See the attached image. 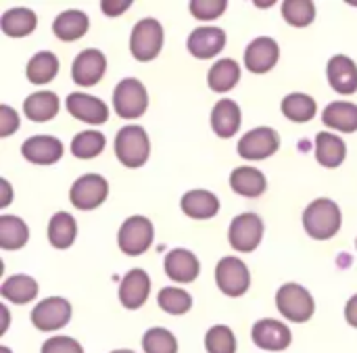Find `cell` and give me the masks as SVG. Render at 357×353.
<instances>
[{
    "instance_id": "8",
    "label": "cell",
    "mask_w": 357,
    "mask_h": 353,
    "mask_svg": "<svg viewBox=\"0 0 357 353\" xmlns=\"http://www.w3.org/2000/svg\"><path fill=\"white\" fill-rule=\"evenodd\" d=\"M215 283L224 295L241 297L251 287V274L238 257H224L215 268Z\"/></svg>"
},
{
    "instance_id": "21",
    "label": "cell",
    "mask_w": 357,
    "mask_h": 353,
    "mask_svg": "<svg viewBox=\"0 0 357 353\" xmlns=\"http://www.w3.org/2000/svg\"><path fill=\"white\" fill-rule=\"evenodd\" d=\"M211 128L220 138H232L241 128V109L234 100L222 98L211 111Z\"/></svg>"
},
{
    "instance_id": "24",
    "label": "cell",
    "mask_w": 357,
    "mask_h": 353,
    "mask_svg": "<svg viewBox=\"0 0 357 353\" xmlns=\"http://www.w3.org/2000/svg\"><path fill=\"white\" fill-rule=\"evenodd\" d=\"M52 31L63 42L79 40L88 31V17L84 10H63L52 23Z\"/></svg>"
},
{
    "instance_id": "32",
    "label": "cell",
    "mask_w": 357,
    "mask_h": 353,
    "mask_svg": "<svg viewBox=\"0 0 357 353\" xmlns=\"http://www.w3.org/2000/svg\"><path fill=\"white\" fill-rule=\"evenodd\" d=\"M280 109H282L284 117H289L291 121L305 123V121H310V119H314V117H316L318 105H316V100H314L310 94L295 92V94L284 96V100H282Z\"/></svg>"
},
{
    "instance_id": "45",
    "label": "cell",
    "mask_w": 357,
    "mask_h": 353,
    "mask_svg": "<svg viewBox=\"0 0 357 353\" xmlns=\"http://www.w3.org/2000/svg\"><path fill=\"white\" fill-rule=\"evenodd\" d=\"M2 188H4V199L0 201V207H6V205H8V201H10V186H8V182H6V180H2Z\"/></svg>"
},
{
    "instance_id": "43",
    "label": "cell",
    "mask_w": 357,
    "mask_h": 353,
    "mask_svg": "<svg viewBox=\"0 0 357 353\" xmlns=\"http://www.w3.org/2000/svg\"><path fill=\"white\" fill-rule=\"evenodd\" d=\"M130 0H123V2H102L100 6H102V10L107 13V15H111V17H115V15H121L126 8H130Z\"/></svg>"
},
{
    "instance_id": "4",
    "label": "cell",
    "mask_w": 357,
    "mask_h": 353,
    "mask_svg": "<svg viewBox=\"0 0 357 353\" xmlns=\"http://www.w3.org/2000/svg\"><path fill=\"white\" fill-rule=\"evenodd\" d=\"M113 107H115L117 115L123 119L140 117L149 107V94H146L144 84L136 77L121 80L113 92Z\"/></svg>"
},
{
    "instance_id": "44",
    "label": "cell",
    "mask_w": 357,
    "mask_h": 353,
    "mask_svg": "<svg viewBox=\"0 0 357 353\" xmlns=\"http://www.w3.org/2000/svg\"><path fill=\"white\" fill-rule=\"evenodd\" d=\"M345 320L357 329V295H354L349 301H347V306H345Z\"/></svg>"
},
{
    "instance_id": "25",
    "label": "cell",
    "mask_w": 357,
    "mask_h": 353,
    "mask_svg": "<svg viewBox=\"0 0 357 353\" xmlns=\"http://www.w3.org/2000/svg\"><path fill=\"white\" fill-rule=\"evenodd\" d=\"M322 121L324 126L341 132H357V105L347 100L331 103L322 113Z\"/></svg>"
},
{
    "instance_id": "29",
    "label": "cell",
    "mask_w": 357,
    "mask_h": 353,
    "mask_svg": "<svg viewBox=\"0 0 357 353\" xmlns=\"http://www.w3.org/2000/svg\"><path fill=\"white\" fill-rule=\"evenodd\" d=\"M23 111L31 121H48L59 113V96L54 92H36L25 98Z\"/></svg>"
},
{
    "instance_id": "13",
    "label": "cell",
    "mask_w": 357,
    "mask_h": 353,
    "mask_svg": "<svg viewBox=\"0 0 357 353\" xmlns=\"http://www.w3.org/2000/svg\"><path fill=\"white\" fill-rule=\"evenodd\" d=\"M105 69H107L105 54L96 48H86L75 57L71 67V77L77 86H94L105 75Z\"/></svg>"
},
{
    "instance_id": "16",
    "label": "cell",
    "mask_w": 357,
    "mask_h": 353,
    "mask_svg": "<svg viewBox=\"0 0 357 353\" xmlns=\"http://www.w3.org/2000/svg\"><path fill=\"white\" fill-rule=\"evenodd\" d=\"M280 57V48L272 38H255L245 50V65L251 73H268Z\"/></svg>"
},
{
    "instance_id": "11",
    "label": "cell",
    "mask_w": 357,
    "mask_h": 353,
    "mask_svg": "<svg viewBox=\"0 0 357 353\" xmlns=\"http://www.w3.org/2000/svg\"><path fill=\"white\" fill-rule=\"evenodd\" d=\"M71 320V303L63 297H48L31 312V322L38 331L50 333L63 329Z\"/></svg>"
},
{
    "instance_id": "3",
    "label": "cell",
    "mask_w": 357,
    "mask_h": 353,
    "mask_svg": "<svg viewBox=\"0 0 357 353\" xmlns=\"http://www.w3.org/2000/svg\"><path fill=\"white\" fill-rule=\"evenodd\" d=\"M276 306H278V312L287 320L299 322V324L307 322L316 312V303H314V297L310 295V291L295 283H289L278 289Z\"/></svg>"
},
{
    "instance_id": "12",
    "label": "cell",
    "mask_w": 357,
    "mask_h": 353,
    "mask_svg": "<svg viewBox=\"0 0 357 353\" xmlns=\"http://www.w3.org/2000/svg\"><path fill=\"white\" fill-rule=\"evenodd\" d=\"M251 337H253V343L266 352H282L293 341L291 329L284 322L274 320V318H264V320L255 322Z\"/></svg>"
},
{
    "instance_id": "22",
    "label": "cell",
    "mask_w": 357,
    "mask_h": 353,
    "mask_svg": "<svg viewBox=\"0 0 357 353\" xmlns=\"http://www.w3.org/2000/svg\"><path fill=\"white\" fill-rule=\"evenodd\" d=\"M180 207L192 220H209L220 211V201L209 190H190L182 197Z\"/></svg>"
},
{
    "instance_id": "37",
    "label": "cell",
    "mask_w": 357,
    "mask_h": 353,
    "mask_svg": "<svg viewBox=\"0 0 357 353\" xmlns=\"http://www.w3.org/2000/svg\"><path fill=\"white\" fill-rule=\"evenodd\" d=\"M282 17L293 27H307L316 19V4L312 0H287L282 4Z\"/></svg>"
},
{
    "instance_id": "48",
    "label": "cell",
    "mask_w": 357,
    "mask_h": 353,
    "mask_svg": "<svg viewBox=\"0 0 357 353\" xmlns=\"http://www.w3.org/2000/svg\"><path fill=\"white\" fill-rule=\"evenodd\" d=\"M356 245H357V243H356Z\"/></svg>"
},
{
    "instance_id": "1",
    "label": "cell",
    "mask_w": 357,
    "mask_h": 353,
    "mask_svg": "<svg viewBox=\"0 0 357 353\" xmlns=\"http://www.w3.org/2000/svg\"><path fill=\"white\" fill-rule=\"evenodd\" d=\"M341 209L331 199H316L303 213V226L316 241H328L341 230Z\"/></svg>"
},
{
    "instance_id": "34",
    "label": "cell",
    "mask_w": 357,
    "mask_h": 353,
    "mask_svg": "<svg viewBox=\"0 0 357 353\" xmlns=\"http://www.w3.org/2000/svg\"><path fill=\"white\" fill-rule=\"evenodd\" d=\"M29 239V230L21 218L15 216H2L0 218V245L2 249H21Z\"/></svg>"
},
{
    "instance_id": "9",
    "label": "cell",
    "mask_w": 357,
    "mask_h": 353,
    "mask_svg": "<svg viewBox=\"0 0 357 353\" xmlns=\"http://www.w3.org/2000/svg\"><path fill=\"white\" fill-rule=\"evenodd\" d=\"M264 236V222L257 213H241L232 220L228 241L241 253H251L259 247Z\"/></svg>"
},
{
    "instance_id": "20",
    "label": "cell",
    "mask_w": 357,
    "mask_h": 353,
    "mask_svg": "<svg viewBox=\"0 0 357 353\" xmlns=\"http://www.w3.org/2000/svg\"><path fill=\"white\" fill-rule=\"evenodd\" d=\"M201 272V264L192 251L174 249L165 257V274L176 283H192Z\"/></svg>"
},
{
    "instance_id": "40",
    "label": "cell",
    "mask_w": 357,
    "mask_h": 353,
    "mask_svg": "<svg viewBox=\"0 0 357 353\" xmlns=\"http://www.w3.org/2000/svg\"><path fill=\"white\" fill-rule=\"evenodd\" d=\"M190 10L197 19H215L226 10V0H192Z\"/></svg>"
},
{
    "instance_id": "19",
    "label": "cell",
    "mask_w": 357,
    "mask_h": 353,
    "mask_svg": "<svg viewBox=\"0 0 357 353\" xmlns=\"http://www.w3.org/2000/svg\"><path fill=\"white\" fill-rule=\"evenodd\" d=\"M328 82L339 94H354L357 90V65L345 54H335L326 67Z\"/></svg>"
},
{
    "instance_id": "26",
    "label": "cell",
    "mask_w": 357,
    "mask_h": 353,
    "mask_svg": "<svg viewBox=\"0 0 357 353\" xmlns=\"http://www.w3.org/2000/svg\"><path fill=\"white\" fill-rule=\"evenodd\" d=\"M345 155L347 147L339 136L331 132H320L316 136V159L324 167H339L345 161Z\"/></svg>"
},
{
    "instance_id": "15",
    "label": "cell",
    "mask_w": 357,
    "mask_h": 353,
    "mask_svg": "<svg viewBox=\"0 0 357 353\" xmlns=\"http://www.w3.org/2000/svg\"><path fill=\"white\" fill-rule=\"evenodd\" d=\"M151 293V278L144 270H130L119 285V301L126 310H138L146 303Z\"/></svg>"
},
{
    "instance_id": "18",
    "label": "cell",
    "mask_w": 357,
    "mask_h": 353,
    "mask_svg": "<svg viewBox=\"0 0 357 353\" xmlns=\"http://www.w3.org/2000/svg\"><path fill=\"white\" fill-rule=\"evenodd\" d=\"M226 44V33L220 27H197L188 36V50L197 59H213L222 52Z\"/></svg>"
},
{
    "instance_id": "35",
    "label": "cell",
    "mask_w": 357,
    "mask_h": 353,
    "mask_svg": "<svg viewBox=\"0 0 357 353\" xmlns=\"http://www.w3.org/2000/svg\"><path fill=\"white\" fill-rule=\"evenodd\" d=\"M105 134L96 130H86L71 140V153L77 159H94L105 151Z\"/></svg>"
},
{
    "instance_id": "10",
    "label": "cell",
    "mask_w": 357,
    "mask_h": 353,
    "mask_svg": "<svg viewBox=\"0 0 357 353\" xmlns=\"http://www.w3.org/2000/svg\"><path fill=\"white\" fill-rule=\"evenodd\" d=\"M280 147V136L272 128H255L238 142V155L247 161H261L272 157Z\"/></svg>"
},
{
    "instance_id": "38",
    "label": "cell",
    "mask_w": 357,
    "mask_h": 353,
    "mask_svg": "<svg viewBox=\"0 0 357 353\" xmlns=\"http://www.w3.org/2000/svg\"><path fill=\"white\" fill-rule=\"evenodd\" d=\"M144 353H178V341L167 329H149L142 337Z\"/></svg>"
},
{
    "instance_id": "47",
    "label": "cell",
    "mask_w": 357,
    "mask_h": 353,
    "mask_svg": "<svg viewBox=\"0 0 357 353\" xmlns=\"http://www.w3.org/2000/svg\"><path fill=\"white\" fill-rule=\"evenodd\" d=\"M0 353H10V352H8L6 347H2V350H0Z\"/></svg>"
},
{
    "instance_id": "23",
    "label": "cell",
    "mask_w": 357,
    "mask_h": 353,
    "mask_svg": "<svg viewBox=\"0 0 357 353\" xmlns=\"http://www.w3.org/2000/svg\"><path fill=\"white\" fill-rule=\"evenodd\" d=\"M230 186H232L234 193H238L243 197H259V195L266 193L268 180L259 170L243 165V167H236L230 174Z\"/></svg>"
},
{
    "instance_id": "7",
    "label": "cell",
    "mask_w": 357,
    "mask_h": 353,
    "mask_svg": "<svg viewBox=\"0 0 357 353\" xmlns=\"http://www.w3.org/2000/svg\"><path fill=\"white\" fill-rule=\"evenodd\" d=\"M107 195H109L107 180L98 174H86L73 182V186L69 190V201L75 209L92 211L105 203Z\"/></svg>"
},
{
    "instance_id": "14",
    "label": "cell",
    "mask_w": 357,
    "mask_h": 353,
    "mask_svg": "<svg viewBox=\"0 0 357 353\" xmlns=\"http://www.w3.org/2000/svg\"><path fill=\"white\" fill-rule=\"evenodd\" d=\"M67 111L79 119L86 121L90 126H100L109 119V109L107 105L90 94H82V92H73L67 96Z\"/></svg>"
},
{
    "instance_id": "46",
    "label": "cell",
    "mask_w": 357,
    "mask_h": 353,
    "mask_svg": "<svg viewBox=\"0 0 357 353\" xmlns=\"http://www.w3.org/2000/svg\"><path fill=\"white\" fill-rule=\"evenodd\" d=\"M111 353H134V352H130V350H115V352H111Z\"/></svg>"
},
{
    "instance_id": "28",
    "label": "cell",
    "mask_w": 357,
    "mask_h": 353,
    "mask_svg": "<svg viewBox=\"0 0 357 353\" xmlns=\"http://www.w3.org/2000/svg\"><path fill=\"white\" fill-rule=\"evenodd\" d=\"M0 295L13 303H17V306H25L31 299H36L38 283L27 274H15V276L4 280V285L0 287Z\"/></svg>"
},
{
    "instance_id": "5",
    "label": "cell",
    "mask_w": 357,
    "mask_h": 353,
    "mask_svg": "<svg viewBox=\"0 0 357 353\" xmlns=\"http://www.w3.org/2000/svg\"><path fill=\"white\" fill-rule=\"evenodd\" d=\"M163 46V27L157 19H142L134 25L130 36V50L136 61H153Z\"/></svg>"
},
{
    "instance_id": "17",
    "label": "cell",
    "mask_w": 357,
    "mask_h": 353,
    "mask_svg": "<svg viewBox=\"0 0 357 353\" xmlns=\"http://www.w3.org/2000/svg\"><path fill=\"white\" fill-rule=\"evenodd\" d=\"M21 153L36 165H52L63 157V142L54 136H31L23 142Z\"/></svg>"
},
{
    "instance_id": "33",
    "label": "cell",
    "mask_w": 357,
    "mask_h": 353,
    "mask_svg": "<svg viewBox=\"0 0 357 353\" xmlns=\"http://www.w3.org/2000/svg\"><path fill=\"white\" fill-rule=\"evenodd\" d=\"M56 73H59V59L48 50L33 54L27 63V80L31 84H48L50 80H54Z\"/></svg>"
},
{
    "instance_id": "30",
    "label": "cell",
    "mask_w": 357,
    "mask_h": 353,
    "mask_svg": "<svg viewBox=\"0 0 357 353\" xmlns=\"http://www.w3.org/2000/svg\"><path fill=\"white\" fill-rule=\"evenodd\" d=\"M36 13L29 8H10L2 15L0 19V27L6 36L10 38H23L29 36L36 29Z\"/></svg>"
},
{
    "instance_id": "2",
    "label": "cell",
    "mask_w": 357,
    "mask_h": 353,
    "mask_svg": "<svg viewBox=\"0 0 357 353\" xmlns=\"http://www.w3.org/2000/svg\"><path fill=\"white\" fill-rule=\"evenodd\" d=\"M115 155L126 167H142L151 155V142L140 126H123L115 136Z\"/></svg>"
},
{
    "instance_id": "31",
    "label": "cell",
    "mask_w": 357,
    "mask_h": 353,
    "mask_svg": "<svg viewBox=\"0 0 357 353\" xmlns=\"http://www.w3.org/2000/svg\"><path fill=\"white\" fill-rule=\"evenodd\" d=\"M238 80H241V67H238V63L236 61H232V59H222V61H218L211 69H209V77H207V82H209V88L213 90V92H230L236 84H238Z\"/></svg>"
},
{
    "instance_id": "27",
    "label": "cell",
    "mask_w": 357,
    "mask_h": 353,
    "mask_svg": "<svg viewBox=\"0 0 357 353\" xmlns=\"http://www.w3.org/2000/svg\"><path fill=\"white\" fill-rule=\"evenodd\" d=\"M77 234V224L73 220V216H69L67 211H59L50 218L48 222V241L52 247L56 249H69L75 241Z\"/></svg>"
},
{
    "instance_id": "39",
    "label": "cell",
    "mask_w": 357,
    "mask_h": 353,
    "mask_svg": "<svg viewBox=\"0 0 357 353\" xmlns=\"http://www.w3.org/2000/svg\"><path fill=\"white\" fill-rule=\"evenodd\" d=\"M205 347L207 353H236V337L224 324L211 326L205 335Z\"/></svg>"
},
{
    "instance_id": "41",
    "label": "cell",
    "mask_w": 357,
    "mask_h": 353,
    "mask_svg": "<svg viewBox=\"0 0 357 353\" xmlns=\"http://www.w3.org/2000/svg\"><path fill=\"white\" fill-rule=\"evenodd\" d=\"M42 353H84V347L71 337H52L42 345Z\"/></svg>"
},
{
    "instance_id": "36",
    "label": "cell",
    "mask_w": 357,
    "mask_h": 353,
    "mask_svg": "<svg viewBox=\"0 0 357 353\" xmlns=\"http://www.w3.org/2000/svg\"><path fill=\"white\" fill-rule=\"evenodd\" d=\"M157 301H159V308L172 316H182V314L190 312V308H192L190 293H186L184 289H176V287L161 289Z\"/></svg>"
},
{
    "instance_id": "6",
    "label": "cell",
    "mask_w": 357,
    "mask_h": 353,
    "mask_svg": "<svg viewBox=\"0 0 357 353\" xmlns=\"http://www.w3.org/2000/svg\"><path fill=\"white\" fill-rule=\"evenodd\" d=\"M153 236L155 230L151 220L144 216H132L121 224L117 243L126 255H142L153 245Z\"/></svg>"
},
{
    "instance_id": "42",
    "label": "cell",
    "mask_w": 357,
    "mask_h": 353,
    "mask_svg": "<svg viewBox=\"0 0 357 353\" xmlns=\"http://www.w3.org/2000/svg\"><path fill=\"white\" fill-rule=\"evenodd\" d=\"M17 128H19L17 113L8 105H2L0 107V136H10Z\"/></svg>"
}]
</instances>
